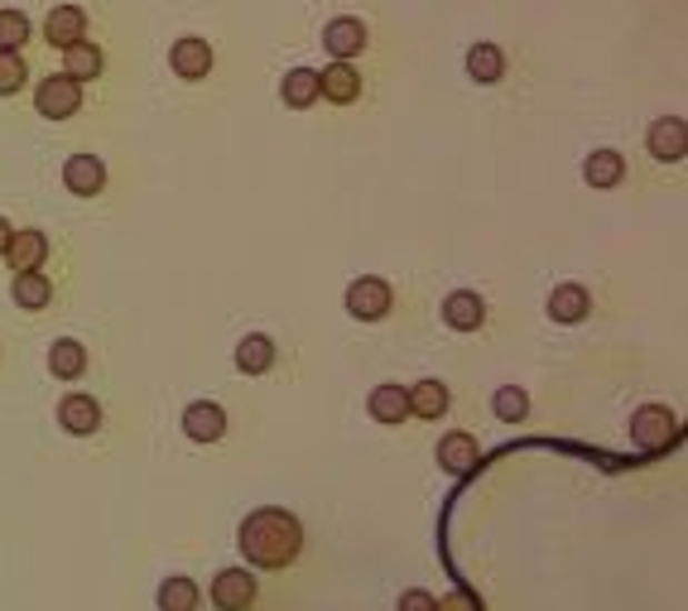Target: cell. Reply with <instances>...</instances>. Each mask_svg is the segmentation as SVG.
<instances>
[{"label": "cell", "instance_id": "cell-6", "mask_svg": "<svg viewBox=\"0 0 688 611\" xmlns=\"http://www.w3.org/2000/svg\"><path fill=\"white\" fill-rule=\"evenodd\" d=\"M169 68L179 72L183 82H202V78L212 72V43H208V39H193V34L179 39V43L169 49Z\"/></svg>", "mask_w": 688, "mask_h": 611}, {"label": "cell", "instance_id": "cell-28", "mask_svg": "<svg viewBox=\"0 0 688 611\" xmlns=\"http://www.w3.org/2000/svg\"><path fill=\"white\" fill-rule=\"evenodd\" d=\"M24 78H29V68L20 49H0V97H14L24 87Z\"/></svg>", "mask_w": 688, "mask_h": 611}, {"label": "cell", "instance_id": "cell-26", "mask_svg": "<svg viewBox=\"0 0 688 611\" xmlns=\"http://www.w3.org/2000/svg\"><path fill=\"white\" fill-rule=\"evenodd\" d=\"M237 367H241L246 375L270 371V367H275V342L266 338V332H251V338H241V347H237Z\"/></svg>", "mask_w": 688, "mask_h": 611}, {"label": "cell", "instance_id": "cell-13", "mask_svg": "<svg viewBox=\"0 0 688 611\" xmlns=\"http://www.w3.org/2000/svg\"><path fill=\"white\" fill-rule=\"evenodd\" d=\"M318 97H328V101H338V107H351V101L361 97V72L351 68V63H332L318 72Z\"/></svg>", "mask_w": 688, "mask_h": 611}, {"label": "cell", "instance_id": "cell-29", "mask_svg": "<svg viewBox=\"0 0 688 611\" xmlns=\"http://www.w3.org/2000/svg\"><path fill=\"white\" fill-rule=\"evenodd\" d=\"M24 43H29V14L0 10V49H24Z\"/></svg>", "mask_w": 688, "mask_h": 611}, {"label": "cell", "instance_id": "cell-31", "mask_svg": "<svg viewBox=\"0 0 688 611\" xmlns=\"http://www.w3.org/2000/svg\"><path fill=\"white\" fill-rule=\"evenodd\" d=\"M395 611H433V598H429V592H423V588H409Z\"/></svg>", "mask_w": 688, "mask_h": 611}, {"label": "cell", "instance_id": "cell-22", "mask_svg": "<svg viewBox=\"0 0 688 611\" xmlns=\"http://www.w3.org/2000/svg\"><path fill=\"white\" fill-rule=\"evenodd\" d=\"M280 97H285V107L309 111L313 101H318V72H313V68H295V72H285Z\"/></svg>", "mask_w": 688, "mask_h": 611}, {"label": "cell", "instance_id": "cell-12", "mask_svg": "<svg viewBox=\"0 0 688 611\" xmlns=\"http://www.w3.org/2000/svg\"><path fill=\"white\" fill-rule=\"evenodd\" d=\"M443 323L452 332H477L481 323H487V303H481L472 289H458V294L443 299Z\"/></svg>", "mask_w": 688, "mask_h": 611}, {"label": "cell", "instance_id": "cell-11", "mask_svg": "<svg viewBox=\"0 0 688 611\" xmlns=\"http://www.w3.org/2000/svg\"><path fill=\"white\" fill-rule=\"evenodd\" d=\"M323 49L338 58V63H351L361 49H366V24L361 20H351V14H342V20H332L323 29Z\"/></svg>", "mask_w": 688, "mask_h": 611}, {"label": "cell", "instance_id": "cell-27", "mask_svg": "<svg viewBox=\"0 0 688 611\" xmlns=\"http://www.w3.org/2000/svg\"><path fill=\"white\" fill-rule=\"evenodd\" d=\"M198 583L193 578H164V588H159V611H198Z\"/></svg>", "mask_w": 688, "mask_h": 611}, {"label": "cell", "instance_id": "cell-21", "mask_svg": "<svg viewBox=\"0 0 688 611\" xmlns=\"http://www.w3.org/2000/svg\"><path fill=\"white\" fill-rule=\"evenodd\" d=\"M63 72L72 82H87V78H101V49L92 39H78L63 49Z\"/></svg>", "mask_w": 688, "mask_h": 611}, {"label": "cell", "instance_id": "cell-4", "mask_svg": "<svg viewBox=\"0 0 688 611\" xmlns=\"http://www.w3.org/2000/svg\"><path fill=\"white\" fill-rule=\"evenodd\" d=\"M390 284L386 280H376V274H366V280H357L347 289V313L351 318H361V323H376V318H386L390 313Z\"/></svg>", "mask_w": 688, "mask_h": 611}, {"label": "cell", "instance_id": "cell-10", "mask_svg": "<svg viewBox=\"0 0 688 611\" xmlns=\"http://www.w3.org/2000/svg\"><path fill=\"white\" fill-rule=\"evenodd\" d=\"M43 39H49L53 49H68V43L87 39V10L82 6H53L49 20H43Z\"/></svg>", "mask_w": 688, "mask_h": 611}, {"label": "cell", "instance_id": "cell-18", "mask_svg": "<svg viewBox=\"0 0 688 611\" xmlns=\"http://www.w3.org/2000/svg\"><path fill=\"white\" fill-rule=\"evenodd\" d=\"M49 299H53L49 274L43 270H14V303H20V309L39 313V309H49Z\"/></svg>", "mask_w": 688, "mask_h": 611}, {"label": "cell", "instance_id": "cell-33", "mask_svg": "<svg viewBox=\"0 0 688 611\" xmlns=\"http://www.w3.org/2000/svg\"><path fill=\"white\" fill-rule=\"evenodd\" d=\"M10 231H14V227L6 222V217H0V256H6V246H10Z\"/></svg>", "mask_w": 688, "mask_h": 611}, {"label": "cell", "instance_id": "cell-9", "mask_svg": "<svg viewBox=\"0 0 688 611\" xmlns=\"http://www.w3.org/2000/svg\"><path fill=\"white\" fill-rule=\"evenodd\" d=\"M63 183H68V193H78V198H92L107 188V164H101L97 154H72L68 164H63Z\"/></svg>", "mask_w": 688, "mask_h": 611}, {"label": "cell", "instance_id": "cell-7", "mask_svg": "<svg viewBox=\"0 0 688 611\" xmlns=\"http://www.w3.org/2000/svg\"><path fill=\"white\" fill-rule=\"evenodd\" d=\"M650 154L655 159H665V164H679V159L688 154V126H684V116H660V121L650 126Z\"/></svg>", "mask_w": 688, "mask_h": 611}, {"label": "cell", "instance_id": "cell-24", "mask_svg": "<svg viewBox=\"0 0 688 611\" xmlns=\"http://www.w3.org/2000/svg\"><path fill=\"white\" fill-rule=\"evenodd\" d=\"M49 371L58 375V381H78V375L87 371V347L72 342V338L53 342V347H49Z\"/></svg>", "mask_w": 688, "mask_h": 611}, {"label": "cell", "instance_id": "cell-19", "mask_svg": "<svg viewBox=\"0 0 688 611\" xmlns=\"http://www.w3.org/2000/svg\"><path fill=\"white\" fill-rule=\"evenodd\" d=\"M405 400H409V414H419V419H443V414H448V385H443V381H419V385H409Z\"/></svg>", "mask_w": 688, "mask_h": 611}, {"label": "cell", "instance_id": "cell-17", "mask_svg": "<svg viewBox=\"0 0 688 611\" xmlns=\"http://www.w3.org/2000/svg\"><path fill=\"white\" fill-rule=\"evenodd\" d=\"M588 309H592V299H588V289L582 284H559L549 294V318L554 323H582Z\"/></svg>", "mask_w": 688, "mask_h": 611}, {"label": "cell", "instance_id": "cell-25", "mask_svg": "<svg viewBox=\"0 0 688 611\" xmlns=\"http://www.w3.org/2000/svg\"><path fill=\"white\" fill-rule=\"evenodd\" d=\"M582 179L592 188H617L626 179V159L617 150H597V154H588V164H582Z\"/></svg>", "mask_w": 688, "mask_h": 611}, {"label": "cell", "instance_id": "cell-20", "mask_svg": "<svg viewBox=\"0 0 688 611\" xmlns=\"http://www.w3.org/2000/svg\"><path fill=\"white\" fill-rule=\"evenodd\" d=\"M366 410H371L376 424H405L409 419V400L400 385H376L371 400H366Z\"/></svg>", "mask_w": 688, "mask_h": 611}, {"label": "cell", "instance_id": "cell-16", "mask_svg": "<svg viewBox=\"0 0 688 611\" xmlns=\"http://www.w3.org/2000/svg\"><path fill=\"white\" fill-rule=\"evenodd\" d=\"M43 256H49V237L43 231H10V246H6L10 270H39Z\"/></svg>", "mask_w": 688, "mask_h": 611}, {"label": "cell", "instance_id": "cell-30", "mask_svg": "<svg viewBox=\"0 0 688 611\" xmlns=\"http://www.w3.org/2000/svg\"><path fill=\"white\" fill-rule=\"evenodd\" d=\"M491 410H496V419L516 424V419H525V410H530V400H525V390L501 385V390H496V400H491Z\"/></svg>", "mask_w": 688, "mask_h": 611}, {"label": "cell", "instance_id": "cell-15", "mask_svg": "<svg viewBox=\"0 0 688 611\" xmlns=\"http://www.w3.org/2000/svg\"><path fill=\"white\" fill-rule=\"evenodd\" d=\"M438 462L452 472V477H467L481 462V448L472 433H443V443H438Z\"/></svg>", "mask_w": 688, "mask_h": 611}, {"label": "cell", "instance_id": "cell-2", "mask_svg": "<svg viewBox=\"0 0 688 611\" xmlns=\"http://www.w3.org/2000/svg\"><path fill=\"white\" fill-rule=\"evenodd\" d=\"M34 107H39V116H49V121H68V116H78V107H82V82H72L68 72L43 78L34 87Z\"/></svg>", "mask_w": 688, "mask_h": 611}, {"label": "cell", "instance_id": "cell-8", "mask_svg": "<svg viewBox=\"0 0 688 611\" xmlns=\"http://www.w3.org/2000/svg\"><path fill=\"white\" fill-rule=\"evenodd\" d=\"M183 433L193 443H217L227 433V410H222V404H208V400L188 404V410H183Z\"/></svg>", "mask_w": 688, "mask_h": 611}, {"label": "cell", "instance_id": "cell-23", "mask_svg": "<svg viewBox=\"0 0 688 611\" xmlns=\"http://www.w3.org/2000/svg\"><path fill=\"white\" fill-rule=\"evenodd\" d=\"M467 72H472V82H501L506 53L496 49V43H472V49H467Z\"/></svg>", "mask_w": 688, "mask_h": 611}, {"label": "cell", "instance_id": "cell-1", "mask_svg": "<svg viewBox=\"0 0 688 611\" xmlns=\"http://www.w3.org/2000/svg\"><path fill=\"white\" fill-rule=\"evenodd\" d=\"M246 563H256V569H289V563L299 559L303 549V530L299 520L280 511V505H260L241 520V534H237Z\"/></svg>", "mask_w": 688, "mask_h": 611}, {"label": "cell", "instance_id": "cell-5", "mask_svg": "<svg viewBox=\"0 0 688 611\" xmlns=\"http://www.w3.org/2000/svg\"><path fill=\"white\" fill-rule=\"evenodd\" d=\"M256 602V578L246 569H222L212 578V607L217 611H246Z\"/></svg>", "mask_w": 688, "mask_h": 611}, {"label": "cell", "instance_id": "cell-3", "mask_svg": "<svg viewBox=\"0 0 688 611\" xmlns=\"http://www.w3.org/2000/svg\"><path fill=\"white\" fill-rule=\"evenodd\" d=\"M631 443L646 448V453H660V448L675 443V414L665 404H640L631 414Z\"/></svg>", "mask_w": 688, "mask_h": 611}, {"label": "cell", "instance_id": "cell-14", "mask_svg": "<svg viewBox=\"0 0 688 611\" xmlns=\"http://www.w3.org/2000/svg\"><path fill=\"white\" fill-rule=\"evenodd\" d=\"M58 424L68 433H78V439H87V433L101 429V404L92 395H63V404H58Z\"/></svg>", "mask_w": 688, "mask_h": 611}, {"label": "cell", "instance_id": "cell-32", "mask_svg": "<svg viewBox=\"0 0 688 611\" xmlns=\"http://www.w3.org/2000/svg\"><path fill=\"white\" fill-rule=\"evenodd\" d=\"M433 611H477V598H467V592H448V598H438Z\"/></svg>", "mask_w": 688, "mask_h": 611}]
</instances>
